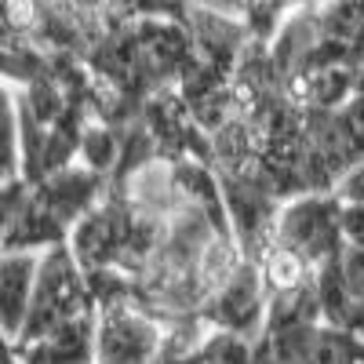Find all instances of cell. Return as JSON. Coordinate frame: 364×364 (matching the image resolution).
<instances>
[{"label": "cell", "mask_w": 364, "mask_h": 364, "mask_svg": "<svg viewBox=\"0 0 364 364\" xmlns=\"http://www.w3.org/2000/svg\"><path fill=\"white\" fill-rule=\"evenodd\" d=\"M343 211L346 204L339 200V193H299L281 204L273 240H281L302 259H310L317 269H324L346 248Z\"/></svg>", "instance_id": "7a4b0ae2"}, {"label": "cell", "mask_w": 364, "mask_h": 364, "mask_svg": "<svg viewBox=\"0 0 364 364\" xmlns=\"http://www.w3.org/2000/svg\"><path fill=\"white\" fill-rule=\"evenodd\" d=\"M262 364H273V360H269V353H266V360H262Z\"/></svg>", "instance_id": "7c38bea8"}, {"label": "cell", "mask_w": 364, "mask_h": 364, "mask_svg": "<svg viewBox=\"0 0 364 364\" xmlns=\"http://www.w3.org/2000/svg\"><path fill=\"white\" fill-rule=\"evenodd\" d=\"M168 336L135 295L99 302V339L95 364H157Z\"/></svg>", "instance_id": "3957f363"}, {"label": "cell", "mask_w": 364, "mask_h": 364, "mask_svg": "<svg viewBox=\"0 0 364 364\" xmlns=\"http://www.w3.org/2000/svg\"><path fill=\"white\" fill-rule=\"evenodd\" d=\"M336 117H339V128L353 149V157L364 161V95H353L346 106L336 109Z\"/></svg>", "instance_id": "9c48e42d"}, {"label": "cell", "mask_w": 364, "mask_h": 364, "mask_svg": "<svg viewBox=\"0 0 364 364\" xmlns=\"http://www.w3.org/2000/svg\"><path fill=\"white\" fill-rule=\"evenodd\" d=\"M197 357H200V364H262L266 346L248 336H237V331L215 328L208 339H200Z\"/></svg>", "instance_id": "52a82bcc"}, {"label": "cell", "mask_w": 364, "mask_h": 364, "mask_svg": "<svg viewBox=\"0 0 364 364\" xmlns=\"http://www.w3.org/2000/svg\"><path fill=\"white\" fill-rule=\"evenodd\" d=\"M95 291H91L87 273L77 266L70 248H48L44 262H41V277H37V291H33V306H29L26 328L18 343L33 346L37 339H44L48 331H55L58 324H66L87 310H95Z\"/></svg>", "instance_id": "6da1fadb"}, {"label": "cell", "mask_w": 364, "mask_h": 364, "mask_svg": "<svg viewBox=\"0 0 364 364\" xmlns=\"http://www.w3.org/2000/svg\"><path fill=\"white\" fill-rule=\"evenodd\" d=\"M41 262L44 255L33 252H4V262H0V310H4V331L11 343H18L29 306H33Z\"/></svg>", "instance_id": "8992f818"}, {"label": "cell", "mask_w": 364, "mask_h": 364, "mask_svg": "<svg viewBox=\"0 0 364 364\" xmlns=\"http://www.w3.org/2000/svg\"><path fill=\"white\" fill-rule=\"evenodd\" d=\"M262 346L273 364H364V339L321 321L266 328Z\"/></svg>", "instance_id": "277c9868"}, {"label": "cell", "mask_w": 364, "mask_h": 364, "mask_svg": "<svg viewBox=\"0 0 364 364\" xmlns=\"http://www.w3.org/2000/svg\"><path fill=\"white\" fill-rule=\"evenodd\" d=\"M204 321L262 343L266 339V321H269V295H266V284H262V269L248 259L240 262V269L223 284V291L208 302Z\"/></svg>", "instance_id": "5b68a950"}, {"label": "cell", "mask_w": 364, "mask_h": 364, "mask_svg": "<svg viewBox=\"0 0 364 364\" xmlns=\"http://www.w3.org/2000/svg\"><path fill=\"white\" fill-rule=\"evenodd\" d=\"M339 200L343 204H364V161H357L353 168H350V175L339 182Z\"/></svg>", "instance_id": "8fae6325"}, {"label": "cell", "mask_w": 364, "mask_h": 364, "mask_svg": "<svg viewBox=\"0 0 364 364\" xmlns=\"http://www.w3.org/2000/svg\"><path fill=\"white\" fill-rule=\"evenodd\" d=\"M317 4H324V0H248V15H252L248 26H252V37L262 41V44H269L284 15L291 18L295 11H310V8H317Z\"/></svg>", "instance_id": "ba28073f"}, {"label": "cell", "mask_w": 364, "mask_h": 364, "mask_svg": "<svg viewBox=\"0 0 364 364\" xmlns=\"http://www.w3.org/2000/svg\"><path fill=\"white\" fill-rule=\"evenodd\" d=\"M343 237H346V248H364V204H346Z\"/></svg>", "instance_id": "30bf717a"}]
</instances>
